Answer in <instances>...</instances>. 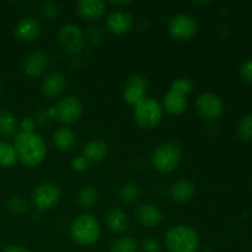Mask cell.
Listing matches in <instances>:
<instances>
[{"mask_svg":"<svg viewBox=\"0 0 252 252\" xmlns=\"http://www.w3.org/2000/svg\"><path fill=\"white\" fill-rule=\"evenodd\" d=\"M14 149L17 160L29 167L37 166L47 157L46 142L37 133H17L14 138Z\"/></svg>","mask_w":252,"mask_h":252,"instance_id":"6da1fadb","label":"cell"},{"mask_svg":"<svg viewBox=\"0 0 252 252\" xmlns=\"http://www.w3.org/2000/svg\"><path fill=\"white\" fill-rule=\"evenodd\" d=\"M70 238L76 245L91 246L98 241L101 236V226L97 219L91 214H80L76 217L69 228Z\"/></svg>","mask_w":252,"mask_h":252,"instance_id":"7a4b0ae2","label":"cell"},{"mask_svg":"<svg viewBox=\"0 0 252 252\" xmlns=\"http://www.w3.org/2000/svg\"><path fill=\"white\" fill-rule=\"evenodd\" d=\"M165 246L169 252H197L198 233L189 225H175L165 234Z\"/></svg>","mask_w":252,"mask_h":252,"instance_id":"3957f363","label":"cell"},{"mask_svg":"<svg viewBox=\"0 0 252 252\" xmlns=\"http://www.w3.org/2000/svg\"><path fill=\"white\" fill-rule=\"evenodd\" d=\"M182 160V147L176 142H164L154 150L152 164L157 171L170 174L177 170Z\"/></svg>","mask_w":252,"mask_h":252,"instance_id":"277c9868","label":"cell"},{"mask_svg":"<svg viewBox=\"0 0 252 252\" xmlns=\"http://www.w3.org/2000/svg\"><path fill=\"white\" fill-rule=\"evenodd\" d=\"M162 118V107L157 100L145 97L134 106V120L143 129H153Z\"/></svg>","mask_w":252,"mask_h":252,"instance_id":"5b68a950","label":"cell"},{"mask_svg":"<svg viewBox=\"0 0 252 252\" xmlns=\"http://www.w3.org/2000/svg\"><path fill=\"white\" fill-rule=\"evenodd\" d=\"M61 198V189L52 182L37 185L32 192V203L38 211H49L59 203Z\"/></svg>","mask_w":252,"mask_h":252,"instance_id":"8992f818","label":"cell"},{"mask_svg":"<svg viewBox=\"0 0 252 252\" xmlns=\"http://www.w3.org/2000/svg\"><path fill=\"white\" fill-rule=\"evenodd\" d=\"M198 25L196 19L189 14H177L170 20L169 32L177 41H189L196 36Z\"/></svg>","mask_w":252,"mask_h":252,"instance_id":"52a82bcc","label":"cell"},{"mask_svg":"<svg viewBox=\"0 0 252 252\" xmlns=\"http://www.w3.org/2000/svg\"><path fill=\"white\" fill-rule=\"evenodd\" d=\"M58 39L61 46L69 54L80 53L85 46V36L80 27L76 25H64L58 33Z\"/></svg>","mask_w":252,"mask_h":252,"instance_id":"ba28073f","label":"cell"},{"mask_svg":"<svg viewBox=\"0 0 252 252\" xmlns=\"http://www.w3.org/2000/svg\"><path fill=\"white\" fill-rule=\"evenodd\" d=\"M196 107L199 115L209 121L217 120L223 115L224 105L221 98L214 93H202L196 100Z\"/></svg>","mask_w":252,"mask_h":252,"instance_id":"9c48e42d","label":"cell"},{"mask_svg":"<svg viewBox=\"0 0 252 252\" xmlns=\"http://www.w3.org/2000/svg\"><path fill=\"white\" fill-rule=\"evenodd\" d=\"M148 90V80L142 74L130 76L123 88V100L130 106H135L145 98Z\"/></svg>","mask_w":252,"mask_h":252,"instance_id":"30bf717a","label":"cell"},{"mask_svg":"<svg viewBox=\"0 0 252 252\" xmlns=\"http://www.w3.org/2000/svg\"><path fill=\"white\" fill-rule=\"evenodd\" d=\"M81 112L83 106L75 96H65L59 101L56 107V117H58V120L65 125L75 123L80 118Z\"/></svg>","mask_w":252,"mask_h":252,"instance_id":"8fae6325","label":"cell"},{"mask_svg":"<svg viewBox=\"0 0 252 252\" xmlns=\"http://www.w3.org/2000/svg\"><path fill=\"white\" fill-rule=\"evenodd\" d=\"M41 33V24L33 16H26L17 22L15 36L21 42H32Z\"/></svg>","mask_w":252,"mask_h":252,"instance_id":"7c38bea8","label":"cell"},{"mask_svg":"<svg viewBox=\"0 0 252 252\" xmlns=\"http://www.w3.org/2000/svg\"><path fill=\"white\" fill-rule=\"evenodd\" d=\"M66 88V79L59 71H52L44 76L42 81V93L46 97L54 98L61 96Z\"/></svg>","mask_w":252,"mask_h":252,"instance_id":"4fadbf2b","label":"cell"},{"mask_svg":"<svg viewBox=\"0 0 252 252\" xmlns=\"http://www.w3.org/2000/svg\"><path fill=\"white\" fill-rule=\"evenodd\" d=\"M48 66V58L43 52H32L24 61V73L30 78H37L46 71Z\"/></svg>","mask_w":252,"mask_h":252,"instance_id":"5bb4252c","label":"cell"},{"mask_svg":"<svg viewBox=\"0 0 252 252\" xmlns=\"http://www.w3.org/2000/svg\"><path fill=\"white\" fill-rule=\"evenodd\" d=\"M137 218L145 228H157L162 221V213L155 204L143 203L137 209Z\"/></svg>","mask_w":252,"mask_h":252,"instance_id":"9a60e30c","label":"cell"},{"mask_svg":"<svg viewBox=\"0 0 252 252\" xmlns=\"http://www.w3.org/2000/svg\"><path fill=\"white\" fill-rule=\"evenodd\" d=\"M133 26V16L127 11L117 10L108 15L107 27L112 33L123 34L127 33Z\"/></svg>","mask_w":252,"mask_h":252,"instance_id":"2e32d148","label":"cell"},{"mask_svg":"<svg viewBox=\"0 0 252 252\" xmlns=\"http://www.w3.org/2000/svg\"><path fill=\"white\" fill-rule=\"evenodd\" d=\"M194 193H196V186L193 182L187 179L177 180L170 187V196L177 203H187L193 198Z\"/></svg>","mask_w":252,"mask_h":252,"instance_id":"e0dca14e","label":"cell"},{"mask_svg":"<svg viewBox=\"0 0 252 252\" xmlns=\"http://www.w3.org/2000/svg\"><path fill=\"white\" fill-rule=\"evenodd\" d=\"M105 220L108 230L113 234H122L123 231L127 230L128 225H129V218H128L127 213L117 207L111 208L107 212Z\"/></svg>","mask_w":252,"mask_h":252,"instance_id":"ac0fdd59","label":"cell"},{"mask_svg":"<svg viewBox=\"0 0 252 252\" xmlns=\"http://www.w3.org/2000/svg\"><path fill=\"white\" fill-rule=\"evenodd\" d=\"M76 9L83 19L95 21L103 16L106 11V4L101 0H81L76 5Z\"/></svg>","mask_w":252,"mask_h":252,"instance_id":"d6986e66","label":"cell"},{"mask_svg":"<svg viewBox=\"0 0 252 252\" xmlns=\"http://www.w3.org/2000/svg\"><path fill=\"white\" fill-rule=\"evenodd\" d=\"M162 106H164L165 111L167 113L172 116H179L182 115L187 110L189 101H187V96L169 90L165 94L164 100H162Z\"/></svg>","mask_w":252,"mask_h":252,"instance_id":"ffe728a7","label":"cell"},{"mask_svg":"<svg viewBox=\"0 0 252 252\" xmlns=\"http://www.w3.org/2000/svg\"><path fill=\"white\" fill-rule=\"evenodd\" d=\"M83 155L93 162H100L108 155V145L102 139H93L84 145Z\"/></svg>","mask_w":252,"mask_h":252,"instance_id":"44dd1931","label":"cell"},{"mask_svg":"<svg viewBox=\"0 0 252 252\" xmlns=\"http://www.w3.org/2000/svg\"><path fill=\"white\" fill-rule=\"evenodd\" d=\"M53 144L59 152H70L76 143V137L74 132L68 128H61L53 133Z\"/></svg>","mask_w":252,"mask_h":252,"instance_id":"7402d4cb","label":"cell"},{"mask_svg":"<svg viewBox=\"0 0 252 252\" xmlns=\"http://www.w3.org/2000/svg\"><path fill=\"white\" fill-rule=\"evenodd\" d=\"M98 199V192L91 185H86L84 186L80 191L78 192V196H76V202H78L79 207L84 209L93 208L96 204Z\"/></svg>","mask_w":252,"mask_h":252,"instance_id":"603a6c76","label":"cell"},{"mask_svg":"<svg viewBox=\"0 0 252 252\" xmlns=\"http://www.w3.org/2000/svg\"><path fill=\"white\" fill-rule=\"evenodd\" d=\"M17 122L15 116L10 111L0 110V135L1 137H11L16 133Z\"/></svg>","mask_w":252,"mask_h":252,"instance_id":"cb8c5ba5","label":"cell"},{"mask_svg":"<svg viewBox=\"0 0 252 252\" xmlns=\"http://www.w3.org/2000/svg\"><path fill=\"white\" fill-rule=\"evenodd\" d=\"M140 193H142L140 187L138 186L137 184H134V182H128V184H125L120 189V192H118L121 201H122L123 203H127V204L137 202L138 199H139Z\"/></svg>","mask_w":252,"mask_h":252,"instance_id":"d4e9b609","label":"cell"},{"mask_svg":"<svg viewBox=\"0 0 252 252\" xmlns=\"http://www.w3.org/2000/svg\"><path fill=\"white\" fill-rule=\"evenodd\" d=\"M17 155L14 145L0 140V166L11 167L16 164Z\"/></svg>","mask_w":252,"mask_h":252,"instance_id":"484cf974","label":"cell"},{"mask_svg":"<svg viewBox=\"0 0 252 252\" xmlns=\"http://www.w3.org/2000/svg\"><path fill=\"white\" fill-rule=\"evenodd\" d=\"M236 133L243 142H252V113H246L239 120Z\"/></svg>","mask_w":252,"mask_h":252,"instance_id":"4316f807","label":"cell"},{"mask_svg":"<svg viewBox=\"0 0 252 252\" xmlns=\"http://www.w3.org/2000/svg\"><path fill=\"white\" fill-rule=\"evenodd\" d=\"M110 252H138V244L133 238L123 236L111 245Z\"/></svg>","mask_w":252,"mask_h":252,"instance_id":"83f0119b","label":"cell"},{"mask_svg":"<svg viewBox=\"0 0 252 252\" xmlns=\"http://www.w3.org/2000/svg\"><path fill=\"white\" fill-rule=\"evenodd\" d=\"M7 211L14 216H24L27 212V203L22 197L14 196L7 201L6 203Z\"/></svg>","mask_w":252,"mask_h":252,"instance_id":"f1b7e54d","label":"cell"},{"mask_svg":"<svg viewBox=\"0 0 252 252\" xmlns=\"http://www.w3.org/2000/svg\"><path fill=\"white\" fill-rule=\"evenodd\" d=\"M170 90L181 94V95L187 96L192 93V90H193V84H192V81L187 78H177L171 83Z\"/></svg>","mask_w":252,"mask_h":252,"instance_id":"f546056e","label":"cell"},{"mask_svg":"<svg viewBox=\"0 0 252 252\" xmlns=\"http://www.w3.org/2000/svg\"><path fill=\"white\" fill-rule=\"evenodd\" d=\"M39 10H41L42 16L49 20L54 19V17L58 16L59 14L58 4L54 1H44L43 4L41 5V7H39Z\"/></svg>","mask_w":252,"mask_h":252,"instance_id":"4dcf8cb0","label":"cell"},{"mask_svg":"<svg viewBox=\"0 0 252 252\" xmlns=\"http://www.w3.org/2000/svg\"><path fill=\"white\" fill-rule=\"evenodd\" d=\"M140 246L143 252H161V244L154 238H145Z\"/></svg>","mask_w":252,"mask_h":252,"instance_id":"1f68e13d","label":"cell"},{"mask_svg":"<svg viewBox=\"0 0 252 252\" xmlns=\"http://www.w3.org/2000/svg\"><path fill=\"white\" fill-rule=\"evenodd\" d=\"M240 76L244 81L252 84V58L246 59L240 66Z\"/></svg>","mask_w":252,"mask_h":252,"instance_id":"d6a6232c","label":"cell"},{"mask_svg":"<svg viewBox=\"0 0 252 252\" xmlns=\"http://www.w3.org/2000/svg\"><path fill=\"white\" fill-rule=\"evenodd\" d=\"M89 165H90V161L86 159L84 155H80V157H76L75 159L71 162V167H73L74 171L76 172H84L89 169Z\"/></svg>","mask_w":252,"mask_h":252,"instance_id":"836d02e7","label":"cell"},{"mask_svg":"<svg viewBox=\"0 0 252 252\" xmlns=\"http://www.w3.org/2000/svg\"><path fill=\"white\" fill-rule=\"evenodd\" d=\"M20 128H21V132L24 133H34V129H36V120L33 117L26 116V117L22 118L21 123H20Z\"/></svg>","mask_w":252,"mask_h":252,"instance_id":"e575fe53","label":"cell"},{"mask_svg":"<svg viewBox=\"0 0 252 252\" xmlns=\"http://www.w3.org/2000/svg\"><path fill=\"white\" fill-rule=\"evenodd\" d=\"M97 33H102L100 27H91L90 31H89V37H90L93 43H98V42L102 39V34H97Z\"/></svg>","mask_w":252,"mask_h":252,"instance_id":"d590c367","label":"cell"},{"mask_svg":"<svg viewBox=\"0 0 252 252\" xmlns=\"http://www.w3.org/2000/svg\"><path fill=\"white\" fill-rule=\"evenodd\" d=\"M2 252H31L29 249L24 248V246H19V245H11L7 246Z\"/></svg>","mask_w":252,"mask_h":252,"instance_id":"8d00e7d4","label":"cell"},{"mask_svg":"<svg viewBox=\"0 0 252 252\" xmlns=\"http://www.w3.org/2000/svg\"><path fill=\"white\" fill-rule=\"evenodd\" d=\"M113 5H120V6H127L132 4V1H112Z\"/></svg>","mask_w":252,"mask_h":252,"instance_id":"74e56055","label":"cell"},{"mask_svg":"<svg viewBox=\"0 0 252 252\" xmlns=\"http://www.w3.org/2000/svg\"><path fill=\"white\" fill-rule=\"evenodd\" d=\"M0 90H1V80H0Z\"/></svg>","mask_w":252,"mask_h":252,"instance_id":"f35d334b","label":"cell"}]
</instances>
